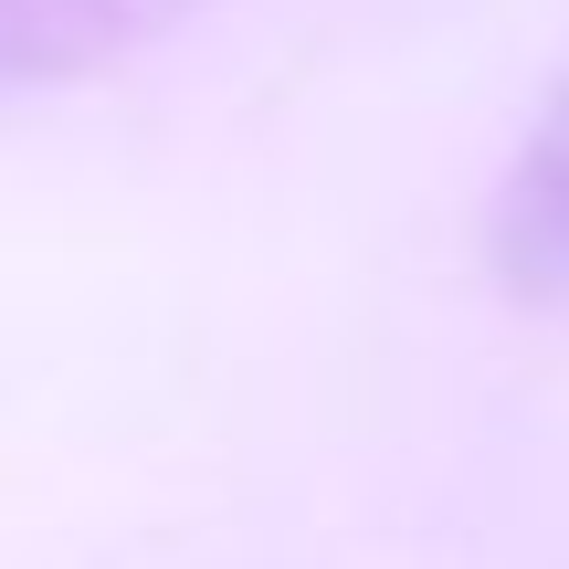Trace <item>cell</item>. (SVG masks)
Returning <instances> with one entry per match:
<instances>
[{"instance_id":"cell-1","label":"cell","mask_w":569,"mask_h":569,"mask_svg":"<svg viewBox=\"0 0 569 569\" xmlns=\"http://www.w3.org/2000/svg\"><path fill=\"white\" fill-rule=\"evenodd\" d=\"M201 11L211 0H0V106L96 84Z\"/></svg>"},{"instance_id":"cell-2","label":"cell","mask_w":569,"mask_h":569,"mask_svg":"<svg viewBox=\"0 0 569 569\" xmlns=\"http://www.w3.org/2000/svg\"><path fill=\"white\" fill-rule=\"evenodd\" d=\"M486 253L517 296L569 306V84L538 106V127L517 138L507 180L486 201Z\"/></svg>"}]
</instances>
